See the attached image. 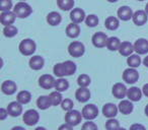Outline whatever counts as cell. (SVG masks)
Wrapping results in <instances>:
<instances>
[{
    "label": "cell",
    "mask_w": 148,
    "mask_h": 130,
    "mask_svg": "<svg viewBox=\"0 0 148 130\" xmlns=\"http://www.w3.org/2000/svg\"><path fill=\"white\" fill-rule=\"evenodd\" d=\"M16 100L18 103H21V105H25V104H29L32 100V95L29 91H21L17 94Z\"/></svg>",
    "instance_id": "cell-28"
},
{
    "label": "cell",
    "mask_w": 148,
    "mask_h": 130,
    "mask_svg": "<svg viewBox=\"0 0 148 130\" xmlns=\"http://www.w3.org/2000/svg\"><path fill=\"white\" fill-rule=\"evenodd\" d=\"M118 130H127V129H125V128H121V127H120V128H119V129H118Z\"/></svg>",
    "instance_id": "cell-53"
},
{
    "label": "cell",
    "mask_w": 148,
    "mask_h": 130,
    "mask_svg": "<svg viewBox=\"0 0 148 130\" xmlns=\"http://www.w3.org/2000/svg\"><path fill=\"white\" fill-rule=\"evenodd\" d=\"M139 79V73L136 70L135 68H129L125 69L123 72V80L126 83H129V85H133L136 81H138Z\"/></svg>",
    "instance_id": "cell-7"
},
{
    "label": "cell",
    "mask_w": 148,
    "mask_h": 130,
    "mask_svg": "<svg viewBox=\"0 0 148 130\" xmlns=\"http://www.w3.org/2000/svg\"><path fill=\"white\" fill-rule=\"evenodd\" d=\"M145 11L147 12V14H148V3L146 4V7H145Z\"/></svg>",
    "instance_id": "cell-52"
},
{
    "label": "cell",
    "mask_w": 148,
    "mask_h": 130,
    "mask_svg": "<svg viewBox=\"0 0 148 130\" xmlns=\"http://www.w3.org/2000/svg\"><path fill=\"white\" fill-rule=\"evenodd\" d=\"M36 48H37V45H36L35 41H33L32 39H25L21 42L18 49H19V52H21L23 55L31 56L35 53Z\"/></svg>",
    "instance_id": "cell-2"
},
{
    "label": "cell",
    "mask_w": 148,
    "mask_h": 130,
    "mask_svg": "<svg viewBox=\"0 0 148 130\" xmlns=\"http://www.w3.org/2000/svg\"><path fill=\"white\" fill-rule=\"evenodd\" d=\"M44 64H45V60L41 56H33V57L29 59V67L34 70H40L44 67Z\"/></svg>",
    "instance_id": "cell-24"
},
{
    "label": "cell",
    "mask_w": 148,
    "mask_h": 130,
    "mask_svg": "<svg viewBox=\"0 0 148 130\" xmlns=\"http://www.w3.org/2000/svg\"><path fill=\"white\" fill-rule=\"evenodd\" d=\"M8 115V112H7V109H4V108H1L0 109V120H4L5 118Z\"/></svg>",
    "instance_id": "cell-44"
},
{
    "label": "cell",
    "mask_w": 148,
    "mask_h": 130,
    "mask_svg": "<svg viewBox=\"0 0 148 130\" xmlns=\"http://www.w3.org/2000/svg\"><path fill=\"white\" fill-rule=\"evenodd\" d=\"M56 80L51 74H43L39 78V85L45 89H51L55 87Z\"/></svg>",
    "instance_id": "cell-8"
},
{
    "label": "cell",
    "mask_w": 148,
    "mask_h": 130,
    "mask_svg": "<svg viewBox=\"0 0 148 130\" xmlns=\"http://www.w3.org/2000/svg\"><path fill=\"white\" fill-rule=\"evenodd\" d=\"M82 114L77 110H71L65 114V123L71 126H76L82 120Z\"/></svg>",
    "instance_id": "cell-4"
},
{
    "label": "cell",
    "mask_w": 148,
    "mask_h": 130,
    "mask_svg": "<svg viewBox=\"0 0 148 130\" xmlns=\"http://www.w3.org/2000/svg\"><path fill=\"white\" fill-rule=\"evenodd\" d=\"M142 93H143L144 96H146V97L148 98V83H146V85H143V89H142Z\"/></svg>",
    "instance_id": "cell-46"
},
{
    "label": "cell",
    "mask_w": 148,
    "mask_h": 130,
    "mask_svg": "<svg viewBox=\"0 0 148 130\" xmlns=\"http://www.w3.org/2000/svg\"><path fill=\"white\" fill-rule=\"evenodd\" d=\"M81 130H97V125L92 121H87L83 123Z\"/></svg>",
    "instance_id": "cell-42"
},
{
    "label": "cell",
    "mask_w": 148,
    "mask_h": 130,
    "mask_svg": "<svg viewBox=\"0 0 148 130\" xmlns=\"http://www.w3.org/2000/svg\"><path fill=\"white\" fill-rule=\"evenodd\" d=\"M11 130H25L23 127H21V126H15V127H13Z\"/></svg>",
    "instance_id": "cell-48"
},
{
    "label": "cell",
    "mask_w": 148,
    "mask_h": 130,
    "mask_svg": "<svg viewBox=\"0 0 148 130\" xmlns=\"http://www.w3.org/2000/svg\"><path fill=\"white\" fill-rule=\"evenodd\" d=\"M85 19H86L85 12L81 8H73L70 12V19L72 21V23H80L85 21Z\"/></svg>",
    "instance_id": "cell-13"
},
{
    "label": "cell",
    "mask_w": 148,
    "mask_h": 130,
    "mask_svg": "<svg viewBox=\"0 0 148 130\" xmlns=\"http://www.w3.org/2000/svg\"><path fill=\"white\" fill-rule=\"evenodd\" d=\"M120 128V123L115 118H111L106 122V129L107 130H118Z\"/></svg>",
    "instance_id": "cell-37"
},
{
    "label": "cell",
    "mask_w": 148,
    "mask_h": 130,
    "mask_svg": "<svg viewBox=\"0 0 148 130\" xmlns=\"http://www.w3.org/2000/svg\"><path fill=\"white\" fill-rule=\"evenodd\" d=\"M7 112H8V115L12 116V117H18L23 113V105L17 101L11 102L7 106Z\"/></svg>",
    "instance_id": "cell-14"
},
{
    "label": "cell",
    "mask_w": 148,
    "mask_h": 130,
    "mask_svg": "<svg viewBox=\"0 0 148 130\" xmlns=\"http://www.w3.org/2000/svg\"><path fill=\"white\" fill-rule=\"evenodd\" d=\"M118 108H119V111L121 112L122 114H124V115H129V114H131L132 112H133L134 106L130 100H122V101L120 102Z\"/></svg>",
    "instance_id": "cell-20"
},
{
    "label": "cell",
    "mask_w": 148,
    "mask_h": 130,
    "mask_svg": "<svg viewBox=\"0 0 148 130\" xmlns=\"http://www.w3.org/2000/svg\"><path fill=\"white\" fill-rule=\"evenodd\" d=\"M50 100H51L52 106H58L61 105L62 102H63V98H62V95L60 91H53V93L50 94Z\"/></svg>",
    "instance_id": "cell-34"
},
{
    "label": "cell",
    "mask_w": 148,
    "mask_h": 130,
    "mask_svg": "<svg viewBox=\"0 0 148 130\" xmlns=\"http://www.w3.org/2000/svg\"><path fill=\"white\" fill-rule=\"evenodd\" d=\"M69 87V83L68 80H66L65 78H59L56 80L55 83V89L57 91H60V93H63V91H66Z\"/></svg>",
    "instance_id": "cell-33"
},
{
    "label": "cell",
    "mask_w": 148,
    "mask_h": 130,
    "mask_svg": "<svg viewBox=\"0 0 148 130\" xmlns=\"http://www.w3.org/2000/svg\"><path fill=\"white\" fill-rule=\"evenodd\" d=\"M85 23H86L87 27L95 28V25H97V23H99V17L95 14H89L88 17H86V19H85Z\"/></svg>",
    "instance_id": "cell-39"
},
{
    "label": "cell",
    "mask_w": 148,
    "mask_h": 130,
    "mask_svg": "<svg viewBox=\"0 0 148 130\" xmlns=\"http://www.w3.org/2000/svg\"><path fill=\"white\" fill-rule=\"evenodd\" d=\"M53 72H54V74H55L56 76L60 77V78L66 76L65 70H64V67H63V63H57V64H56L55 66H54V68H53Z\"/></svg>",
    "instance_id": "cell-38"
},
{
    "label": "cell",
    "mask_w": 148,
    "mask_h": 130,
    "mask_svg": "<svg viewBox=\"0 0 148 130\" xmlns=\"http://www.w3.org/2000/svg\"><path fill=\"white\" fill-rule=\"evenodd\" d=\"M118 17L121 21H127L133 17L134 12L132 11V9L129 6H121L118 9Z\"/></svg>",
    "instance_id": "cell-19"
},
{
    "label": "cell",
    "mask_w": 148,
    "mask_h": 130,
    "mask_svg": "<svg viewBox=\"0 0 148 130\" xmlns=\"http://www.w3.org/2000/svg\"><path fill=\"white\" fill-rule=\"evenodd\" d=\"M15 17H16V15L14 14L13 11H4L0 14V21L4 27H7V25H11L14 23Z\"/></svg>",
    "instance_id": "cell-16"
},
{
    "label": "cell",
    "mask_w": 148,
    "mask_h": 130,
    "mask_svg": "<svg viewBox=\"0 0 148 130\" xmlns=\"http://www.w3.org/2000/svg\"><path fill=\"white\" fill-rule=\"evenodd\" d=\"M109 2H111V3H115V2H117L118 0H108Z\"/></svg>",
    "instance_id": "cell-51"
},
{
    "label": "cell",
    "mask_w": 148,
    "mask_h": 130,
    "mask_svg": "<svg viewBox=\"0 0 148 130\" xmlns=\"http://www.w3.org/2000/svg\"><path fill=\"white\" fill-rule=\"evenodd\" d=\"M62 63H63V67H64V70H65L66 76H69V75H72L75 73V71H76V64L74 63L73 61L67 60V61L62 62Z\"/></svg>",
    "instance_id": "cell-30"
},
{
    "label": "cell",
    "mask_w": 148,
    "mask_h": 130,
    "mask_svg": "<svg viewBox=\"0 0 148 130\" xmlns=\"http://www.w3.org/2000/svg\"><path fill=\"white\" fill-rule=\"evenodd\" d=\"M35 130H47V129H46L45 127H41V126H39V127H37Z\"/></svg>",
    "instance_id": "cell-49"
},
{
    "label": "cell",
    "mask_w": 148,
    "mask_h": 130,
    "mask_svg": "<svg viewBox=\"0 0 148 130\" xmlns=\"http://www.w3.org/2000/svg\"><path fill=\"white\" fill-rule=\"evenodd\" d=\"M145 114H146V116L148 117V105L145 107Z\"/></svg>",
    "instance_id": "cell-50"
},
{
    "label": "cell",
    "mask_w": 148,
    "mask_h": 130,
    "mask_svg": "<svg viewBox=\"0 0 148 130\" xmlns=\"http://www.w3.org/2000/svg\"><path fill=\"white\" fill-rule=\"evenodd\" d=\"M79 34H80V27L78 25V23H71L66 28V35L69 38L75 39V38L78 37Z\"/></svg>",
    "instance_id": "cell-22"
},
{
    "label": "cell",
    "mask_w": 148,
    "mask_h": 130,
    "mask_svg": "<svg viewBox=\"0 0 148 130\" xmlns=\"http://www.w3.org/2000/svg\"><path fill=\"white\" fill-rule=\"evenodd\" d=\"M132 19H133V23H135L136 25L141 27V25H145V23H147L148 14L145 10H137L134 12Z\"/></svg>",
    "instance_id": "cell-12"
},
{
    "label": "cell",
    "mask_w": 148,
    "mask_h": 130,
    "mask_svg": "<svg viewBox=\"0 0 148 130\" xmlns=\"http://www.w3.org/2000/svg\"><path fill=\"white\" fill-rule=\"evenodd\" d=\"M118 111H119V108L115 104H112V103L106 104L103 107V114L105 115V117L109 118V119L115 118L118 114Z\"/></svg>",
    "instance_id": "cell-15"
},
{
    "label": "cell",
    "mask_w": 148,
    "mask_h": 130,
    "mask_svg": "<svg viewBox=\"0 0 148 130\" xmlns=\"http://www.w3.org/2000/svg\"><path fill=\"white\" fill-rule=\"evenodd\" d=\"M47 21L50 25L52 27H55V25H58L61 23L62 21V17L60 15V13L56 12V11H52L49 14L47 15Z\"/></svg>",
    "instance_id": "cell-25"
},
{
    "label": "cell",
    "mask_w": 148,
    "mask_h": 130,
    "mask_svg": "<svg viewBox=\"0 0 148 130\" xmlns=\"http://www.w3.org/2000/svg\"><path fill=\"white\" fill-rule=\"evenodd\" d=\"M134 50L138 55H144L148 53V41L146 39H138L134 43Z\"/></svg>",
    "instance_id": "cell-11"
},
{
    "label": "cell",
    "mask_w": 148,
    "mask_h": 130,
    "mask_svg": "<svg viewBox=\"0 0 148 130\" xmlns=\"http://www.w3.org/2000/svg\"><path fill=\"white\" fill-rule=\"evenodd\" d=\"M58 130H73V126L69 125V124H67V123H64L59 126Z\"/></svg>",
    "instance_id": "cell-45"
},
{
    "label": "cell",
    "mask_w": 148,
    "mask_h": 130,
    "mask_svg": "<svg viewBox=\"0 0 148 130\" xmlns=\"http://www.w3.org/2000/svg\"><path fill=\"white\" fill-rule=\"evenodd\" d=\"M37 106H38V108L41 110H47L48 108L51 107L52 103H51V100H50L49 96H41L40 98H38Z\"/></svg>",
    "instance_id": "cell-26"
},
{
    "label": "cell",
    "mask_w": 148,
    "mask_h": 130,
    "mask_svg": "<svg viewBox=\"0 0 148 130\" xmlns=\"http://www.w3.org/2000/svg\"><path fill=\"white\" fill-rule=\"evenodd\" d=\"M127 63L129 65V67L136 69L141 64V58H140V56L138 54H132L131 56H129L127 58Z\"/></svg>",
    "instance_id": "cell-31"
},
{
    "label": "cell",
    "mask_w": 148,
    "mask_h": 130,
    "mask_svg": "<svg viewBox=\"0 0 148 130\" xmlns=\"http://www.w3.org/2000/svg\"><path fill=\"white\" fill-rule=\"evenodd\" d=\"M143 64L146 67H148V56H146V57L143 59Z\"/></svg>",
    "instance_id": "cell-47"
},
{
    "label": "cell",
    "mask_w": 148,
    "mask_h": 130,
    "mask_svg": "<svg viewBox=\"0 0 148 130\" xmlns=\"http://www.w3.org/2000/svg\"><path fill=\"white\" fill-rule=\"evenodd\" d=\"M138 1H143V0H138Z\"/></svg>",
    "instance_id": "cell-55"
},
{
    "label": "cell",
    "mask_w": 148,
    "mask_h": 130,
    "mask_svg": "<svg viewBox=\"0 0 148 130\" xmlns=\"http://www.w3.org/2000/svg\"><path fill=\"white\" fill-rule=\"evenodd\" d=\"M105 25L108 30L110 31H115L119 28L120 25V21L117 17H109L105 21Z\"/></svg>",
    "instance_id": "cell-29"
},
{
    "label": "cell",
    "mask_w": 148,
    "mask_h": 130,
    "mask_svg": "<svg viewBox=\"0 0 148 130\" xmlns=\"http://www.w3.org/2000/svg\"><path fill=\"white\" fill-rule=\"evenodd\" d=\"M57 5L64 11L72 10L74 6V0H57Z\"/></svg>",
    "instance_id": "cell-32"
},
{
    "label": "cell",
    "mask_w": 148,
    "mask_h": 130,
    "mask_svg": "<svg viewBox=\"0 0 148 130\" xmlns=\"http://www.w3.org/2000/svg\"><path fill=\"white\" fill-rule=\"evenodd\" d=\"M122 42L120 41L119 38L117 37H111L108 40L107 48L110 51H119L120 46H121Z\"/></svg>",
    "instance_id": "cell-27"
},
{
    "label": "cell",
    "mask_w": 148,
    "mask_h": 130,
    "mask_svg": "<svg viewBox=\"0 0 148 130\" xmlns=\"http://www.w3.org/2000/svg\"><path fill=\"white\" fill-rule=\"evenodd\" d=\"M23 122H25V124H27V126H34L39 122L40 114L34 109L27 110V111L25 112V114H23Z\"/></svg>",
    "instance_id": "cell-6"
},
{
    "label": "cell",
    "mask_w": 148,
    "mask_h": 130,
    "mask_svg": "<svg viewBox=\"0 0 148 130\" xmlns=\"http://www.w3.org/2000/svg\"><path fill=\"white\" fill-rule=\"evenodd\" d=\"M112 93L116 99H124L125 97H127L128 89L122 83H117L114 85Z\"/></svg>",
    "instance_id": "cell-10"
},
{
    "label": "cell",
    "mask_w": 148,
    "mask_h": 130,
    "mask_svg": "<svg viewBox=\"0 0 148 130\" xmlns=\"http://www.w3.org/2000/svg\"><path fill=\"white\" fill-rule=\"evenodd\" d=\"M17 89V85L14 81L12 80H5L2 83L1 85V91L3 94L7 96H11L16 91Z\"/></svg>",
    "instance_id": "cell-17"
},
{
    "label": "cell",
    "mask_w": 148,
    "mask_h": 130,
    "mask_svg": "<svg viewBox=\"0 0 148 130\" xmlns=\"http://www.w3.org/2000/svg\"><path fill=\"white\" fill-rule=\"evenodd\" d=\"M68 52L72 57H81L85 52V47L81 42L73 41L68 46Z\"/></svg>",
    "instance_id": "cell-3"
},
{
    "label": "cell",
    "mask_w": 148,
    "mask_h": 130,
    "mask_svg": "<svg viewBox=\"0 0 148 130\" xmlns=\"http://www.w3.org/2000/svg\"><path fill=\"white\" fill-rule=\"evenodd\" d=\"M135 51L134 50V45H132L130 42L126 41V42H122L121 46H120L119 49V53L122 56H125V57H129L132 55V53Z\"/></svg>",
    "instance_id": "cell-21"
},
{
    "label": "cell",
    "mask_w": 148,
    "mask_h": 130,
    "mask_svg": "<svg viewBox=\"0 0 148 130\" xmlns=\"http://www.w3.org/2000/svg\"><path fill=\"white\" fill-rule=\"evenodd\" d=\"M19 1H25V0H19Z\"/></svg>",
    "instance_id": "cell-54"
},
{
    "label": "cell",
    "mask_w": 148,
    "mask_h": 130,
    "mask_svg": "<svg viewBox=\"0 0 148 130\" xmlns=\"http://www.w3.org/2000/svg\"><path fill=\"white\" fill-rule=\"evenodd\" d=\"M75 98L80 103H86L90 99V91L87 87H79L75 93Z\"/></svg>",
    "instance_id": "cell-18"
},
{
    "label": "cell",
    "mask_w": 148,
    "mask_h": 130,
    "mask_svg": "<svg viewBox=\"0 0 148 130\" xmlns=\"http://www.w3.org/2000/svg\"><path fill=\"white\" fill-rule=\"evenodd\" d=\"M142 94H143L142 93V91L140 89H138L137 87H132L128 89L127 98L131 102H138V101L141 100Z\"/></svg>",
    "instance_id": "cell-23"
},
{
    "label": "cell",
    "mask_w": 148,
    "mask_h": 130,
    "mask_svg": "<svg viewBox=\"0 0 148 130\" xmlns=\"http://www.w3.org/2000/svg\"><path fill=\"white\" fill-rule=\"evenodd\" d=\"M13 12L16 15V17L25 19V17L31 15V13L33 12V9H32L31 5L25 1H19L18 3L15 4L14 8H13Z\"/></svg>",
    "instance_id": "cell-1"
},
{
    "label": "cell",
    "mask_w": 148,
    "mask_h": 130,
    "mask_svg": "<svg viewBox=\"0 0 148 130\" xmlns=\"http://www.w3.org/2000/svg\"><path fill=\"white\" fill-rule=\"evenodd\" d=\"M77 83L80 87H87L90 85V77L87 74H80L77 78Z\"/></svg>",
    "instance_id": "cell-36"
},
{
    "label": "cell",
    "mask_w": 148,
    "mask_h": 130,
    "mask_svg": "<svg viewBox=\"0 0 148 130\" xmlns=\"http://www.w3.org/2000/svg\"><path fill=\"white\" fill-rule=\"evenodd\" d=\"M73 106H74L73 101L70 99L63 100V102H62V104H61L62 109L65 110L66 112H69V111H71V110H73Z\"/></svg>",
    "instance_id": "cell-41"
},
{
    "label": "cell",
    "mask_w": 148,
    "mask_h": 130,
    "mask_svg": "<svg viewBox=\"0 0 148 130\" xmlns=\"http://www.w3.org/2000/svg\"><path fill=\"white\" fill-rule=\"evenodd\" d=\"M17 32H18V30H17L16 27H14L12 25H7V27H4V29H3V35L6 38H12L17 35Z\"/></svg>",
    "instance_id": "cell-35"
},
{
    "label": "cell",
    "mask_w": 148,
    "mask_h": 130,
    "mask_svg": "<svg viewBox=\"0 0 148 130\" xmlns=\"http://www.w3.org/2000/svg\"><path fill=\"white\" fill-rule=\"evenodd\" d=\"M81 114H82V117L84 119H86L87 121H91V120L95 119L97 117V115H99V109L93 104H88V105H85L83 107Z\"/></svg>",
    "instance_id": "cell-5"
},
{
    "label": "cell",
    "mask_w": 148,
    "mask_h": 130,
    "mask_svg": "<svg viewBox=\"0 0 148 130\" xmlns=\"http://www.w3.org/2000/svg\"><path fill=\"white\" fill-rule=\"evenodd\" d=\"M11 8H12L11 0H0V10H1V12L10 11Z\"/></svg>",
    "instance_id": "cell-40"
},
{
    "label": "cell",
    "mask_w": 148,
    "mask_h": 130,
    "mask_svg": "<svg viewBox=\"0 0 148 130\" xmlns=\"http://www.w3.org/2000/svg\"><path fill=\"white\" fill-rule=\"evenodd\" d=\"M108 36L103 32H97L92 36V44L97 48H103L108 44Z\"/></svg>",
    "instance_id": "cell-9"
},
{
    "label": "cell",
    "mask_w": 148,
    "mask_h": 130,
    "mask_svg": "<svg viewBox=\"0 0 148 130\" xmlns=\"http://www.w3.org/2000/svg\"><path fill=\"white\" fill-rule=\"evenodd\" d=\"M130 130H146V129H145V127L142 125V124L135 123V124H133V125H131Z\"/></svg>",
    "instance_id": "cell-43"
}]
</instances>
